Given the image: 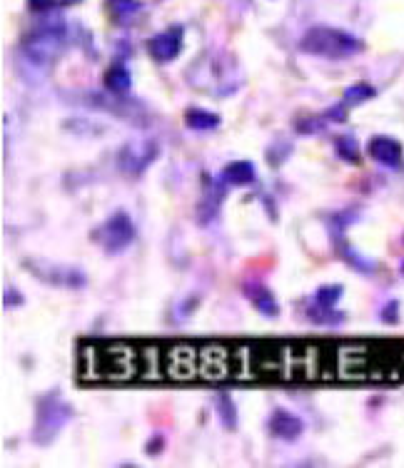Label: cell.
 Instances as JSON below:
<instances>
[{"label": "cell", "mask_w": 404, "mask_h": 468, "mask_svg": "<svg viewBox=\"0 0 404 468\" xmlns=\"http://www.w3.org/2000/svg\"><path fill=\"white\" fill-rule=\"evenodd\" d=\"M28 6H31L33 11H50V8L55 6V0H28Z\"/></svg>", "instance_id": "cell-21"}, {"label": "cell", "mask_w": 404, "mask_h": 468, "mask_svg": "<svg viewBox=\"0 0 404 468\" xmlns=\"http://www.w3.org/2000/svg\"><path fill=\"white\" fill-rule=\"evenodd\" d=\"M267 423H270L272 436L282 438V441H295L305 433V421L292 411H287V408H275Z\"/></svg>", "instance_id": "cell-7"}, {"label": "cell", "mask_w": 404, "mask_h": 468, "mask_svg": "<svg viewBox=\"0 0 404 468\" xmlns=\"http://www.w3.org/2000/svg\"><path fill=\"white\" fill-rule=\"evenodd\" d=\"M337 155L347 162H359V145L354 143V138L344 135V138L337 140Z\"/></svg>", "instance_id": "cell-17"}, {"label": "cell", "mask_w": 404, "mask_h": 468, "mask_svg": "<svg viewBox=\"0 0 404 468\" xmlns=\"http://www.w3.org/2000/svg\"><path fill=\"white\" fill-rule=\"evenodd\" d=\"M18 304H23V296L16 294L13 286H6V306L8 309H13V306H18Z\"/></svg>", "instance_id": "cell-19"}, {"label": "cell", "mask_w": 404, "mask_h": 468, "mask_svg": "<svg viewBox=\"0 0 404 468\" xmlns=\"http://www.w3.org/2000/svg\"><path fill=\"white\" fill-rule=\"evenodd\" d=\"M374 97V87L367 82H357V85H349L344 90V105H359V102Z\"/></svg>", "instance_id": "cell-15"}, {"label": "cell", "mask_w": 404, "mask_h": 468, "mask_svg": "<svg viewBox=\"0 0 404 468\" xmlns=\"http://www.w3.org/2000/svg\"><path fill=\"white\" fill-rule=\"evenodd\" d=\"M103 85L110 95H125V92L130 90V85H133V75H130V70L123 65V62H118V65H113L108 72H105Z\"/></svg>", "instance_id": "cell-10"}, {"label": "cell", "mask_w": 404, "mask_h": 468, "mask_svg": "<svg viewBox=\"0 0 404 468\" xmlns=\"http://www.w3.org/2000/svg\"><path fill=\"white\" fill-rule=\"evenodd\" d=\"M399 269H402V274H404V262H402V267H399Z\"/></svg>", "instance_id": "cell-22"}, {"label": "cell", "mask_w": 404, "mask_h": 468, "mask_svg": "<svg viewBox=\"0 0 404 468\" xmlns=\"http://www.w3.org/2000/svg\"><path fill=\"white\" fill-rule=\"evenodd\" d=\"M217 413H220V421L225 423V428H235L237 426V411H235V403H232L230 394H220L217 396Z\"/></svg>", "instance_id": "cell-13"}, {"label": "cell", "mask_w": 404, "mask_h": 468, "mask_svg": "<svg viewBox=\"0 0 404 468\" xmlns=\"http://www.w3.org/2000/svg\"><path fill=\"white\" fill-rule=\"evenodd\" d=\"M242 291H245V296L252 301V304H255V309L260 311V314H265V316H277V314H280L277 296L272 294V291L267 289L265 284H260V282H247V284L242 286Z\"/></svg>", "instance_id": "cell-9"}, {"label": "cell", "mask_w": 404, "mask_h": 468, "mask_svg": "<svg viewBox=\"0 0 404 468\" xmlns=\"http://www.w3.org/2000/svg\"><path fill=\"white\" fill-rule=\"evenodd\" d=\"M158 155H160V147L155 143H130L120 150L118 162L128 174H140L155 162Z\"/></svg>", "instance_id": "cell-5"}, {"label": "cell", "mask_w": 404, "mask_h": 468, "mask_svg": "<svg viewBox=\"0 0 404 468\" xmlns=\"http://www.w3.org/2000/svg\"><path fill=\"white\" fill-rule=\"evenodd\" d=\"M344 289L339 284H327V286H320L317 291H315V301H317L320 306H334L339 299H342Z\"/></svg>", "instance_id": "cell-16"}, {"label": "cell", "mask_w": 404, "mask_h": 468, "mask_svg": "<svg viewBox=\"0 0 404 468\" xmlns=\"http://www.w3.org/2000/svg\"><path fill=\"white\" fill-rule=\"evenodd\" d=\"M310 319H312L315 324H322V326H337L339 321H344V314L332 311V306L315 304V309H310Z\"/></svg>", "instance_id": "cell-14"}, {"label": "cell", "mask_w": 404, "mask_h": 468, "mask_svg": "<svg viewBox=\"0 0 404 468\" xmlns=\"http://www.w3.org/2000/svg\"><path fill=\"white\" fill-rule=\"evenodd\" d=\"M72 418V406L62 401L55 394H48L38 401L36 411V428H33V441L36 443H50L58 433L62 431L67 421Z\"/></svg>", "instance_id": "cell-3"}, {"label": "cell", "mask_w": 404, "mask_h": 468, "mask_svg": "<svg viewBox=\"0 0 404 468\" xmlns=\"http://www.w3.org/2000/svg\"><path fill=\"white\" fill-rule=\"evenodd\" d=\"M397 311H399V304H397V301H389L387 309L382 311V319L387 321V324H392V321L397 319Z\"/></svg>", "instance_id": "cell-20"}, {"label": "cell", "mask_w": 404, "mask_h": 468, "mask_svg": "<svg viewBox=\"0 0 404 468\" xmlns=\"http://www.w3.org/2000/svg\"><path fill=\"white\" fill-rule=\"evenodd\" d=\"M92 240L103 247L108 255H120L135 240V224L128 212H115L92 232Z\"/></svg>", "instance_id": "cell-4"}, {"label": "cell", "mask_w": 404, "mask_h": 468, "mask_svg": "<svg viewBox=\"0 0 404 468\" xmlns=\"http://www.w3.org/2000/svg\"><path fill=\"white\" fill-rule=\"evenodd\" d=\"M110 11L120 18H128V16H135L140 11L138 0H110Z\"/></svg>", "instance_id": "cell-18"}, {"label": "cell", "mask_w": 404, "mask_h": 468, "mask_svg": "<svg viewBox=\"0 0 404 468\" xmlns=\"http://www.w3.org/2000/svg\"><path fill=\"white\" fill-rule=\"evenodd\" d=\"M255 165L247 162V160H237V162H230L225 169H222V182L227 184H252L255 182Z\"/></svg>", "instance_id": "cell-11"}, {"label": "cell", "mask_w": 404, "mask_h": 468, "mask_svg": "<svg viewBox=\"0 0 404 468\" xmlns=\"http://www.w3.org/2000/svg\"><path fill=\"white\" fill-rule=\"evenodd\" d=\"M300 50L307 55L327 57V60H344V57L357 55L362 50V43L359 38L349 35L347 30H339V28L315 26L302 35Z\"/></svg>", "instance_id": "cell-1"}, {"label": "cell", "mask_w": 404, "mask_h": 468, "mask_svg": "<svg viewBox=\"0 0 404 468\" xmlns=\"http://www.w3.org/2000/svg\"><path fill=\"white\" fill-rule=\"evenodd\" d=\"M65 45V28L60 23H48L23 40V57L36 67H50Z\"/></svg>", "instance_id": "cell-2"}, {"label": "cell", "mask_w": 404, "mask_h": 468, "mask_svg": "<svg viewBox=\"0 0 404 468\" xmlns=\"http://www.w3.org/2000/svg\"><path fill=\"white\" fill-rule=\"evenodd\" d=\"M185 125H187L190 130H200V133H207V130H215L217 125H220V115L192 107V110L185 112Z\"/></svg>", "instance_id": "cell-12"}, {"label": "cell", "mask_w": 404, "mask_h": 468, "mask_svg": "<svg viewBox=\"0 0 404 468\" xmlns=\"http://www.w3.org/2000/svg\"><path fill=\"white\" fill-rule=\"evenodd\" d=\"M369 157L374 162L384 165V167H397L402 162V145L394 138H387V135H379V138L369 140Z\"/></svg>", "instance_id": "cell-8"}, {"label": "cell", "mask_w": 404, "mask_h": 468, "mask_svg": "<svg viewBox=\"0 0 404 468\" xmlns=\"http://www.w3.org/2000/svg\"><path fill=\"white\" fill-rule=\"evenodd\" d=\"M150 48V55L155 57L158 62H173L175 57L180 55V50H182V28H170V30L160 33V35H155L153 40L148 43Z\"/></svg>", "instance_id": "cell-6"}]
</instances>
